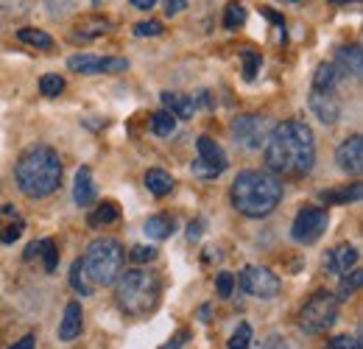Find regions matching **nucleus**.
I'll return each mask as SVG.
<instances>
[{"label":"nucleus","mask_w":363,"mask_h":349,"mask_svg":"<svg viewBox=\"0 0 363 349\" xmlns=\"http://www.w3.org/2000/svg\"><path fill=\"white\" fill-rule=\"evenodd\" d=\"M266 168L274 176H305L316 162V137L305 121H282L266 140Z\"/></svg>","instance_id":"obj_1"},{"label":"nucleus","mask_w":363,"mask_h":349,"mask_svg":"<svg viewBox=\"0 0 363 349\" xmlns=\"http://www.w3.org/2000/svg\"><path fill=\"white\" fill-rule=\"evenodd\" d=\"M232 207L246 218H266L282 201V182L272 171H240L232 182Z\"/></svg>","instance_id":"obj_2"},{"label":"nucleus","mask_w":363,"mask_h":349,"mask_svg":"<svg viewBox=\"0 0 363 349\" xmlns=\"http://www.w3.org/2000/svg\"><path fill=\"white\" fill-rule=\"evenodd\" d=\"M14 179L28 199H45L62 184V160L50 145H31L20 154Z\"/></svg>","instance_id":"obj_3"},{"label":"nucleus","mask_w":363,"mask_h":349,"mask_svg":"<svg viewBox=\"0 0 363 349\" xmlns=\"http://www.w3.org/2000/svg\"><path fill=\"white\" fill-rule=\"evenodd\" d=\"M115 282H118L115 299H118L121 310L129 316H145L160 302L162 282L151 268H132V271L121 274Z\"/></svg>","instance_id":"obj_4"},{"label":"nucleus","mask_w":363,"mask_h":349,"mask_svg":"<svg viewBox=\"0 0 363 349\" xmlns=\"http://www.w3.org/2000/svg\"><path fill=\"white\" fill-rule=\"evenodd\" d=\"M82 262H84V271H87L92 285L104 288V285H112L121 277L123 262H126V252L115 238H101V240H92L87 246V255L82 257Z\"/></svg>","instance_id":"obj_5"},{"label":"nucleus","mask_w":363,"mask_h":349,"mask_svg":"<svg viewBox=\"0 0 363 349\" xmlns=\"http://www.w3.org/2000/svg\"><path fill=\"white\" fill-rule=\"evenodd\" d=\"M338 321V299L330 291H316L299 310V327L308 336L327 333Z\"/></svg>","instance_id":"obj_6"},{"label":"nucleus","mask_w":363,"mask_h":349,"mask_svg":"<svg viewBox=\"0 0 363 349\" xmlns=\"http://www.w3.org/2000/svg\"><path fill=\"white\" fill-rule=\"evenodd\" d=\"M274 123L266 115H238L232 121V137L246 151H260L272 134Z\"/></svg>","instance_id":"obj_7"},{"label":"nucleus","mask_w":363,"mask_h":349,"mask_svg":"<svg viewBox=\"0 0 363 349\" xmlns=\"http://www.w3.org/2000/svg\"><path fill=\"white\" fill-rule=\"evenodd\" d=\"M196 148H199V157L193 160V165H190V171L196 179H216L218 174H224L227 171V154H224V148L213 140V137H199V143H196Z\"/></svg>","instance_id":"obj_8"},{"label":"nucleus","mask_w":363,"mask_h":349,"mask_svg":"<svg viewBox=\"0 0 363 349\" xmlns=\"http://www.w3.org/2000/svg\"><path fill=\"white\" fill-rule=\"evenodd\" d=\"M238 285L249 294V297H257V299H274L279 291H282V279L263 268V265H246L238 277Z\"/></svg>","instance_id":"obj_9"},{"label":"nucleus","mask_w":363,"mask_h":349,"mask_svg":"<svg viewBox=\"0 0 363 349\" xmlns=\"http://www.w3.org/2000/svg\"><path fill=\"white\" fill-rule=\"evenodd\" d=\"M327 226H330L327 210H321V207H302V210L296 213V218H294L291 235H294L296 243L311 246V243H316L318 238L327 232Z\"/></svg>","instance_id":"obj_10"},{"label":"nucleus","mask_w":363,"mask_h":349,"mask_svg":"<svg viewBox=\"0 0 363 349\" xmlns=\"http://www.w3.org/2000/svg\"><path fill=\"white\" fill-rule=\"evenodd\" d=\"M67 67L76 70V73H84V76H92V73H123V70H129V59H123V56L73 53L67 59Z\"/></svg>","instance_id":"obj_11"},{"label":"nucleus","mask_w":363,"mask_h":349,"mask_svg":"<svg viewBox=\"0 0 363 349\" xmlns=\"http://www.w3.org/2000/svg\"><path fill=\"white\" fill-rule=\"evenodd\" d=\"M335 162H338V168L347 176H361V171H363V137L361 134H352V137H347V140L338 145Z\"/></svg>","instance_id":"obj_12"},{"label":"nucleus","mask_w":363,"mask_h":349,"mask_svg":"<svg viewBox=\"0 0 363 349\" xmlns=\"http://www.w3.org/2000/svg\"><path fill=\"white\" fill-rule=\"evenodd\" d=\"M355 262H358V249L352 243H338L324 255V271L335 274V277H344L355 268Z\"/></svg>","instance_id":"obj_13"},{"label":"nucleus","mask_w":363,"mask_h":349,"mask_svg":"<svg viewBox=\"0 0 363 349\" xmlns=\"http://www.w3.org/2000/svg\"><path fill=\"white\" fill-rule=\"evenodd\" d=\"M311 112L316 115L324 126H333L341 118V101H338L335 89L333 92H316V89H311Z\"/></svg>","instance_id":"obj_14"},{"label":"nucleus","mask_w":363,"mask_h":349,"mask_svg":"<svg viewBox=\"0 0 363 349\" xmlns=\"http://www.w3.org/2000/svg\"><path fill=\"white\" fill-rule=\"evenodd\" d=\"M26 232V218L20 216V210H14L11 204H3L0 207V243L11 246L23 238Z\"/></svg>","instance_id":"obj_15"},{"label":"nucleus","mask_w":363,"mask_h":349,"mask_svg":"<svg viewBox=\"0 0 363 349\" xmlns=\"http://www.w3.org/2000/svg\"><path fill=\"white\" fill-rule=\"evenodd\" d=\"M82 313H84V310H82V302H67L65 316H62V321H59V341L70 344V341H76V338L82 336V327H84V316H82Z\"/></svg>","instance_id":"obj_16"},{"label":"nucleus","mask_w":363,"mask_h":349,"mask_svg":"<svg viewBox=\"0 0 363 349\" xmlns=\"http://www.w3.org/2000/svg\"><path fill=\"white\" fill-rule=\"evenodd\" d=\"M333 65L338 67V73L352 76V79H361V73H363L361 45H344V48H338V53H335V62H333Z\"/></svg>","instance_id":"obj_17"},{"label":"nucleus","mask_w":363,"mask_h":349,"mask_svg":"<svg viewBox=\"0 0 363 349\" xmlns=\"http://www.w3.org/2000/svg\"><path fill=\"white\" fill-rule=\"evenodd\" d=\"M23 257H26V260H31V257H43V260H45V271L48 274H53V271L59 268V246H56L53 238H43V240H34V243L26 249Z\"/></svg>","instance_id":"obj_18"},{"label":"nucleus","mask_w":363,"mask_h":349,"mask_svg":"<svg viewBox=\"0 0 363 349\" xmlns=\"http://www.w3.org/2000/svg\"><path fill=\"white\" fill-rule=\"evenodd\" d=\"M160 101L165 104V109H168L174 118H182V121H187V118H193V115L199 112V101H196V98H190V95L162 92V95H160Z\"/></svg>","instance_id":"obj_19"},{"label":"nucleus","mask_w":363,"mask_h":349,"mask_svg":"<svg viewBox=\"0 0 363 349\" xmlns=\"http://www.w3.org/2000/svg\"><path fill=\"white\" fill-rule=\"evenodd\" d=\"M95 182H92V171L87 165H82L79 171H76V182H73V201L79 204V207H90L92 201H95Z\"/></svg>","instance_id":"obj_20"},{"label":"nucleus","mask_w":363,"mask_h":349,"mask_svg":"<svg viewBox=\"0 0 363 349\" xmlns=\"http://www.w3.org/2000/svg\"><path fill=\"white\" fill-rule=\"evenodd\" d=\"M143 232L151 238V240H165L177 232V218L171 213H157L151 218L143 223Z\"/></svg>","instance_id":"obj_21"},{"label":"nucleus","mask_w":363,"mask_h":349,"mask_svg":"<svg viewBox=\"0 0 363 349\" xmlns=\"http://www.w3.org/2000/svg\"><path fill=\"white\" fill-rule=\"evenodd\" d=\"M361 182H352V184H344V187H335V190H324L321 201H327V204H355V201H361Z\"/></svg>","instance_id":"obj_22"},{"label":"nucleus","mask_w":363,"mask_h":349,"mask_svg":"<svg viewBox=\"0 0 363 349\" xmlns=\"http://www.w3.org/2000/svg\"><path fill=\"white\" fill-rule=\"evenodd\" d=\"M338 79H341L338 67L333 62H321L316 67V73H313V89L316 92H333L338 87Z\"/></svg>","instance_id":"obj_23"},{"label":"nucleus","mask_w":363,"mask_h":349,"mask_svg":"<svg viewBox=\"0 0 363 349\" xmlns=\"http://www.w3.org/2000/svg\"><path fill=\"white\" fill-rule=\"evenodd\" d=\"M145 187L157 199H162V196H168L174 190V176L168 174V171H162V168H148L145 171Z\"/></svg>","instance_id":"obj_24"},{"label":"nucleus","mask_w":363,"mask_h":349,"mask_svg":"<svg viewBox=\"0 0 363 349\" xmlns=\"http://www.w3.org/2000/svg\"><path fill=\"white\" fill-rule=\"evenodd\" d=\"M118 218H121V207H118L115 201H101L90 216H87V223H90L92 229H101V226L115 223Z\"/></svg>","instance_id":"obj_25"},{"label":"nucleus","mask_w":363,"mask_h":349,"mask_svg":"<svg viewBox=\"0 0 363 349\" xmlns=\"http://www.w3.org/2000/svg\"><path fill=\"white\" fill-rule=\"evenodd\" d=\"M70 285H73V291H79L82 297L95 294V285H92L90 277H87V271H84L82 257H79V260H73V265H70Z\"/></svg>","instance_id":"obj_26"},{"label":"nucleus","mask_w":363,"mask_h":349,"mask_svg":"<svg viewBox=\"0 0 363 349\" xmlns=\"http://www.w3.org/2000/svg\"><path fill=\"white\" fill-rule=\"evenodd\" d=\"M363 285V271L361 268H352L350 274H344L341 277V285H338V302H344V299H350V297H355L358 291H361Z\"/></svg>","instance_id":"obj_27"},{"label":"nucleus","mask_w":363,"mask_h":349,"mask_svg":"<svg viewBox=\"0 0 363 349\" xmlns=\"http://www.w3.org/2000/svg\"><path fill=\"white\" fill-rule=\"evenodd\" d=\"M151 131H154L157 137H171V134L177 131V118H174L168 109L154 112V115H151Z\"/></svg>","instance_id":"obj_28"},{"label":"nucleus","mask_w":363,"mask_h":349,"mask_svg":"<svg viewBox=\"0 0 363 349\" xmlns=\"http://www.w3.org/2000/svg\"><path fill=\"white\" fill-rule=\"evenodd\" d=\"M17 40L31 45V48H40V50H50L53 48V37L45 34V31H40V28H23V31H17Z\"/></svg>","instance_id":"obj_29"},{"label":"nucleus","mask_w":363,"mask_h":349,"mask_svg":"<svg viewBox=\"0 0 363 349\" xmlns=\"http://www.w3.org/2000/svg\"><path fill=\"white\" fill-rule=\"evenodd\" d=\"M40 92L45 95V98H59L62 92H65V79L59 76V73H48L40 79Z\"/></svg>","instance_id":"obj_30"},{"label":"nucleus","mask_w":363,"mask_h":349,"mask_svg":"<svg viewBox=\"0 0 363 349\" xmlns=\"http://www.w3.org/2000/svg\"><path fill=\"white\" fill-rule=\"evenodd\" d=\"M252 344V324H246V321H240L238 327H235V333L229 336V349H249Z\"/></svg>","instance_id":"obj_31"},{"label":"nucleus","mask_w":363,"mask_h":349,"mask_svg":"<svg viewBox=\"0 0 363 349\" xmlns=\"http://www.w3.org/2000/svg\"><path fill=\"white\" fill-rule=\"evenodd\" d=\"M246 23V9L235 0V3H229L227 11H224V26H227L229 31H235V28H240Z\"/></svg>","instance_id":"obj_32"},{"label":"nucleus","mask_w":363,"mask_h":349,"mask_svg":"<svg viewBox=\"0 0 363 349\" xmlns=\"http://www.w3.org/2000/svg\"><path fill=\"white\" fill-rule=\"evenodd\" d=\"M104 31H109V23L95 17V20H87V23H82L76 34H79V37H84V40H90V37H101Z\"/></svg>","instance_id":"obj_33"},{"label":"nucleus","mask_w":363,"mask_h":349,"mask_svg":"<svg viewBox=\"0 0 363 349\" xmlns=\"http://www.w3.org/2000/svg\"><path fill=\"white\" fill-rule=\"evenodd\" d=\"M243 79L246 82H255L257 79V70H260V56L255 50H243Z\"/></svg>","instance_id":"obj_34"},{"label":"nucleus","mask_w":363,"mask_h":349,"mask_svg":"<svg viewBox=\"0 0 363 349\" xmlns=\"http://www.w3.org/2000/svg\"><path fill=\"white\" fill-rule=\"evenodd\" d=\"M327 349H363L361 344V336H333L330 341H327Z\"/></svg>","instance_id":"obj_35"},{"label":"nucleus","mask_w":363,"mask_h":349,"mask_svg":"<svg viewBox=\"0 0 363 349\" xmlns=\"http://www.w3.org/2000/svg\"><path fill=\"white\" fill-rule=\"evenodd\" d=\"M165 31V26L160 20H140L135 26V34L137 37H160Z\"/></svg>","instance_id":"obj_36"},{"label":"nucleus","mask_w":363,"mask_h":349,"mask_svg":"<svg viewBox=\"0 0 363 349\" xmlns=\"http://www.w3.org/2000/svg\"><path fill=\"white\" fill-rule=\"evenodd\" d=\"M216 291H218L221 299H229V297H232V291H235V277H232L229 271H221V274L216 277Z\"/></svg>","instance_id":"obj_37"},{"label":"nucleus","mask_w":363,"mask_h":349,"mask_svg":"<svg viewBox=\"0 0 363 349\" xmlns=\"http://www.w3.org/2000/svg\"><path fill=\"white\" fill-rule=\"evenodd\" d=\"M157 257V249L154 246H135L132 249V260L135 262H148Z\"/></svg>","instance_id":"obj_38"},{"label":"nucleus","mask_w":363,"mask_h":349,"mask_svg":"<svg viewBox=\"0 0 363 349\" xmlns=\"http://www.w3.org/2000/svg\"><path fill=\"white\" fill-rule=\"evenodd\" d=\"M187 338H190V333H187V330H179L174 341H168L165 347H160V349H182V347H184V344H187Z\"/></svg>","instance_id":"obj_39"},{"label":"nucleus","mask_w":363,"mask_h":349,"mask_svg":"<svg viewBox=\"0 0 363 349\" xmlns=\"http://www.w3.org/2000/svg\"><path fill=\"white\" fill-rule=\"evenodd\" d=\"M34 347H37V336H34V333H28V336H23L17 344H11L9 349H34Z\"/></svg>","instance_id":"obj_40"},{"label":"nucleus","mask_w":363,"mask_h":349,"mask_svg":"<svg viewBox=\"0 0 363 349\" xmlns=\"http://www.w3.org/2000/svg\"><path fill=\"white\" fill-rule=\"evenodd\" d=\"M184 6H187V0H165V14L174 17V14H179Z\"/></svg>","instance_id":"obj_41"},{"label":"nucleus","mask_w":363,"mask_h":349,"mask_svg":"<svg viewBox=\"0 0 363 349\" xmlns=\"http://www.w3.org/2000/svg\"><path fill=\"white\" fill-rule=\"evenodd\" d=\"M201 223H204L201 218H199V221H190V226H187V238H190V240H196V238L201 235Z\"/></svg>","instance_id":"obj_42"},{"label":"nucleus","mask_w":363,"mask_h":349,"mask_svg":"<svg viewBox=\"0 0 363 349\" xmlns=\"http://www.w3.org/2000/svg\"><path fill=\"white\" fill-rule=\"evenodd\" d=\"M260 349H288V344H285L279 336H274V338H269V341H266Z\"/></svg>","instance_id":"obj_43"},{"label":"nucleus","mask_w":363,"mask_h":349,"mask_svg":"<svg viewBox=\"0 0 363 349\" xmlns=\"http://www.w3.org/2000/svg\"><path fill=\"white\" fill-rule=\"evenodd\" d=\"M132 6L140 9V11H148V9H154V6H157V0H132Z\"/></svg>","instance_id":"obj_44"},{"label":"nucleus","mask_w":363,"mask_h":349,"mask_svg":"<svg viewBox=\"0 0 363 349\" xmlns=\"http://www.w3.org/2000/svg\"><path fill=\"white\" fill-rule=\"evenodd\" d=\"M263 14H266L269 20H274V26H282V23H285V20H282V17L277 14V11H272V9H263Z\"/></svg>","instance_id":"obj_45"},{"label":"nucleus","mask_w":363,"mask_h":349,"mask_svg":"<svg viewBox=\"0 0 363 349\" xmlns=\"http://www.w3.org/2000/svg\"><path fill=\"white\" fill-rule=\"evenodd\" d=\"M207 318H210V305L201 307V321H207Z\"/></svg>","instance_id":"obj_46"},{"label":"nucleus","mask_w":363,"mask_h":349,"mask_svg":"<svg viewBox=\"0 0 363 349\" xmlns=\"http://www.w3.org/2000/svg\"><path fill=\"white\" fill-rule=\"evenodd\" d=\"M92 3H95V6H101V3H104V0H92Z\"/></svg>","instance_id":"obj_47"}]
</instances>
